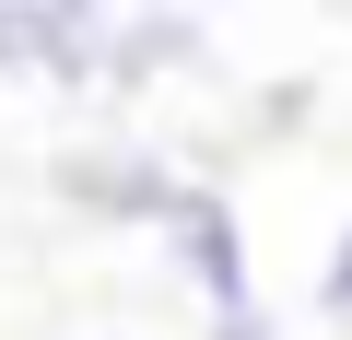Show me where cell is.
<instances>
[{
	"label": "cell",
	"mask_w": 352,
	"mask_h": 340,
	"mask_svg": "<svg viewBox=\"0 0 352 340\" xmlns=\"http://www.w3.org/2000/svg\"><path fill=\"white\" fill-rule=\"evenodd\" d=\"M0 82L106 94V0H0Z\"/></svg>",
	"instance_id": "cell-3"
},
{
	"label": "cell",
	"mask_w": 352,
	"mask_h": 340,
	"mask_svg": "<svg viewBox=\"0 0 352 340\" xmlns=\"http://www.w3.org/2000/svg\"><path fill=\"white\" fill-rule=\"evenodd\" d=\"M176 188H188V164H176L153 129H118V117H94V129H71L47 152V200L82 235H153L176 212Z\"/></svg>",
	"instance_id": "cell-1"
},
{
	"label": "cell",
	"mask_w": 352,
	"mask_h": 340,
	"mask_svg": "<svg viewBox=\"0 0 352 340\" xmlns=\"http://www.w3.org/2000/svg\"><path fill=\"white\" fill-rule=\"evenodd\" d=\"M188 340H270V317H235V328H188Z\"/></svg>",
	"instance_id": "cell-6"
},
{
	"label": "cell",
	"mask_w": 352,
	"mask_h": 340,
	"mask_svg": "<svg viewBox=\"0 0 352 340\" xmlns=\"http://www.w3.org/2000/svg\"><path fill=\"white\" fill-rule=\"evenodd\" d=\"M106 340H141V328H106Z\"/></svg>",
	"instance_id": "cell-7"
},
{
	"label": "cell",
	"mask_w": 352,
	"mask_h": 340,
	"mask_svg": "<svg viewBox=\"0 0 352 340\" xmlns=\"http://www.w3.org/2000/svg\"><path fill=\"white\" fill-rule=\"evenodd\" d=\"M153 247H164L176 293L200 305V328L258 317V235H247V212H235V188H223V177H188V188H176V212L153 223Z\"/></svg>",
	"instance_id": "cell-2"
},
{
	"label": "cell",
	"mask_w": 352,
	"mask_h": 340,
	"mask_svg": "<svg viewBox=\"0 0 352 340\" xmlns=\"http://www.w3.org/2000/svg\"><path fill=\"white\" fill-rule=\"evenodd\" d=\"M212 71V24L176 12V0H129L106 12V94H153V82H188Z\"/></svg>",
	"instance_id": "cell-4"
},
{
	"label": "cell",
	"mask_w": 352,
	"mask_h": 340,
	"mask_svg": "<svg viewBox=\"0 0 352 340\" xmlns=\"http://www.w3.org/2000/svg\"><path fill=\"white\" fill-rule=\"evenodd\" d=\"M317 317L352 340V223H340V235H329V258H317Z\"/></svg>",
	"instance_id": "cell-5"
}]
</instances>
